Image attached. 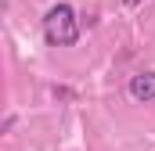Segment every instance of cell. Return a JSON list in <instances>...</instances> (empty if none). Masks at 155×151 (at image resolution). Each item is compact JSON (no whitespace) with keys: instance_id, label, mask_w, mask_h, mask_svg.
Wrapping results in <instances>:
<instances>
[{"instance_id":"cell-1","label":"cell","mask_w":155,"mask_h":151,"mask_svg":"<svg viewBox=\"0 0 155 151\" xmlns=\"http://www.w3.org/2000/svg\"><path fill=\"white\" fill-rule=\"evenodd\" d=\"M43 40L51 47H72L79 40V18L72 11V4H54L43 14Z\"/></svg>"},{"instance_id":"cell-3","label":"cell","mask_w":155,"mask_h":151,"mask_svg":"<svg viewBox=\"0 0 155 151\" xmlns=\"http://www.w3.org/2000/svg\"><path fill=\"white\" fill-rule=\"evenodd\" d=\"M123 4H126V7H137V4H141V0H123Z\"/></svg>"},{"instance_id":"cell-2","label":"cell","mask_w":155,"mask_h":151,"mask_svg":"<svg viewBox=\"0 0 155 151\" xmlns=\"http://www.w3.org/2000/svg\"><path fill=\"white\" fill-rule=\"evenodd\" d=\"M126 90H130V97L141 101V104L155 101V72H137V76H130Z\"/></svg>"}]
</instances>
